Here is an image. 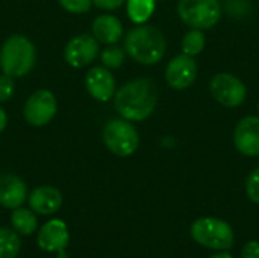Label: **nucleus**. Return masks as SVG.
I'll use <instances>...</instances> for the list:
<instances>
[{"label":"nucleus","mask_w":259,"mask_h":258,"mask_svg":"<svg viewBox=\"0 0 259 258\" xmlns=\"http://www.w3.org/2000/svg\"><path fill=\"white\" fill-rule=\"evenodd\" d=\"M158 102V88L152 79L140 78L134 79L115 93L114 105L117 113L132 122H141L147 119Z\"/></svg>","instance_id":"nucleus-1"},{"label":"nucleus","mask_w":259,"mask_h":258,"mask_svg":"<svg viewBox=\"0 0 259 258\" xmlns=\"http://www.w3.org/2000/svg\"><path fill=\"white\" fill-rule=\"evenodd\" d=\"M165 38L162 32L150 24H140L127 32L124 38V50L140 64L153 65L159 62L165 53Z\"/></svg>","instance_id":"nucleus-2"},{"label":"nucleus","mask_w":259,"mask_h":258,"mask_svg":"<svg viewBox=\"0 0 259 258\" xmlns=\"http://www.w3.org/2000/svg\"><path fill=\"white\" fill-rule=\"evenodd\" d=\"M35 46L24 35H11L0 49V68L11 78L29 75L35 67Z\"/></svg>","instance_id":"nucleus-3"},{"label":"nucleus","mask_w":259,"mask_h":258,"mask_svg":"<svg viewBox=\"0 0 259 258\" xmlns=\"http://www.w3.org/2000/svg\"><path fill=\"white\" fill-rule=\"evenodd\" d=\"M191 237L196 243L215 251H229L235 243L232 227L215 217H200L194 220L191 225Z\"/></svg>","instance_id":"nucleus-4"},{"label":"nucleus","mask_w":259,"mask_h":258,"mask_svg":"<svg viewBox=\"0 0 259 258\" xmlns=\"http://www.w3.org/2000/svg\"><path fill=\"white\" fill-rule=\"evenodd\" d=\"M178 12L182 21L193 29H211L222 17L219 0H179Z\"/></svg>","instance_id":"nucleus-5"},{"label":"nucleus","mask_w":259,"mask_h":258,"mask_svg":"<svg viewBox=\"0 0 259 258\" xmlns=\"http://www.w3.org/2000/svg\"><path fill=\"white\" fill-rule=\"evenodd\" d=\"M103 141L114 155L129 157L138 149L140 137L126 119H112L103 128Z\"/></svg>","instance_id":"nucleus-6"},{"label":"nucleus","mask_w":259,"mask_h":258,"mask_svg":"<svg viewBox=\"0 0 259 258\" xmlns=\"http://www.w3.org/2000/svg\"><path fill=\"white\" fill-rule=\"evenodd\" d=\"M58 102L52 91L49 90H36L32 93L23 108V116L30 126H46L56 116Z\"/></svg>","instance_id":"nucleus-7"},{"label":"nucleus","mask_w":259,"mask_h":258,"mask_svg":"<svg viewBox=\"0 0 259 258\" xmlns=\"http://www.w3.org/2000/svg\"><path fill=\"white\" fill-rule=\"evenodd\" d=\"M209 90L212 97L223 106L234 108L246 100V85L231 73H219L211 79Z\"/></svg>","instance_id":"nucleus-8"},{"label":"nucleus","mask_w":259,"mask_h":258,"mask_svg":"<svg viewBox=\"0 0 259 258\" xmlns=\"http://www.w3.org/2000/svg\"><path fill=\"white\" fill-rule=\"evenodd\" d=\"M99 53V41L96 36L91 35H77L71 38L64 50L65 61L74 67L82 68L88 64H91Z\"/></svg>","instance_id":"nucleus-9"},{"label":"nucleus","mask_w":259,"mask_h":258,"mask_svg":"<svg viewBox=\"0 0 259 258\" xmlns=\"http://www.w3.org/2000/svg\"><path fill=\"white\" fill-rule=\"evenodd\" d=\"M197 76V64L190 55H179L173 58L165 70V79L175 90L188 88Z\"/></svg>","instance_id":"nucleus-10"},{"label":"nucleus","mask_w":259,"mask_h":258,"mask_svg":"<svg viewBox=\"0 0 259 258\" xmlns=\"http://www.w3.org/2000/svg\"><path fill=\"white\" fill-rule=\"evenodd\" d=\"M234 143L246 157L259 155V117L249 116L238 122L234 131Z\"/></svg>","instance_id":"nucleus-11"},{"label":"nucleus","mask_w":259,"mask_h":258,"mask_svg":"<svg viewBox=\"0 0 259 258\" xmlns=\"http://www.w3.org/2000/svg\"><path fill=\"white\" fill-rule=\"evenodd\" d=\"M70 234L67 225L59 219H52L38 231V245L47 252H61L67 248Z\"/></svg>","instance_id":"nucleus-12"},{"label":"nucleus","mask_w":259,"mask_h":258,"mask_svg":"<svg viewBox=\"0 0 259 258\" xmlns=\"http://www.w3.org/2000/svg\"><path fill=\"white\" fill-rule=\"evenodd\" d=\"M85 87L91 97L106 102L115 93V79L108 67H93L85 76Z\"/></svg>","instance_id":"nucleus-13"},{"label":"nucleus","mask_w":259,"mask_h":258,"mask_svg":"<svg viewBox=\"0 0 259 258\" xmlns=\"http://www.w3.org/2000/svg\"><path fill=\"white\" fill-rule=\"evenodd\" d=\"M27 196L26 184L21 178L12 173L0 175V205L5 208H18Z\"/></svg>","instance_id":"nucleus-14"},{"label":"nucleus","mask_w":259,"mask_h":258,"mask_svg":"<svg viewBox=\"0 0 259 258\" xmlns=\"http://www.w3.org/2000/svg\"><path fill=\"white\" fill-rule=\"evenodd\" d=\"M30 210L36 214L46 216L56 213L62 205V195L56 187L52 186H41L36 187L29 196Z\"/></svg>","instance_id":"nucleus-15"},{"label":"nucleus","mask_w":259,"mask_h":258,"mask_svg":"<svg viewBox=\"0 0 259 258\" xmlns=\"http://www.w3.org/2000/svg\"><path fill=\"white\" fill-rule=\"evenodd\" d=\"M93 35L100 43L115 44L123 36V24L114 15L109 14L99 15L93 21Z\"/></svg>","instance_id":"nucleus-16"},{"label":"nucleus","mask_w":259,"mask_h":258,"mask_svg":"<svg viewBox=\"0 0 259 258\" xmlns=\"http://www.w3.org/2000/svg\"><path fill=\"white\" fill-rule=\"evenodd\" d=\"M11 224L14 227V230L21 234V236H30L32 233H35L38 220L35 216L33 210H27V208H15L12 216H11Z\"/></svg>","instance_id":"nucleus-17"},{"label":"nucleus","mask_w":259,"mask_h":258,"mask_svg":"<svg viewBox=\"0 0 259 258\" xmlns=\"http://www.w3.org/2000/svg\"><path fill=\"white\" fill-rule=\"evenodd\" d=\"M127 2V15L129 18L137 23H146L155 9V0H126Z\"/></svg>","instance_id":"nucleus-18"},{"label":"nucleus","mask_w":259,"mask_h":258,"mask_svg":"<svg viewBox=\"0 0 259 258\" xmlns=\"http://www.w3.org/2000/svg\"><path fill=\"white\" fill-rule=\"evenodd\" d=\"M21 242L17 231L0 228V258H15L18 255Z\"/></svg>","instance_id":"nucleus-19"},{"label":"nucleus","mask_w":259,"mask_h":258,"mask_svg":"<svg viewBox=\"0 0 259 258\" xmlns=\"http://www.w3.org/2000/svg\"><path fill=\"white\" fill-rule=\"evenodd\" d=\"M205 47V35L202 33L200 29H193L185 33L182 40V50L185 55L194 56L199 55Z\"/></svg>","instance_id":"nucleus-20"},{"label":"nucleus","mask_w":259,"mask_h":258,"mask_svg":"<svg viewBox=\"0 0 259 258\" xmlns=\"http://www.w3.org/2000/svg\"><path fill=\"white\" fill-rule=\"evenodd\" d=\"M102 62L105 67L108 68H118L123 61H124V50L118 46H111V47H106L103 52H102Z\"/></svg>","instance_id":"nucleus-21"},{"label":"nucleus","mask_w":259,"mask_h":258,"mask_svg":"<svg viewBox=\"0 0 259 258\" xmlns=\"http://www.w3.org/2000/svg\"><path fill=\"white\" fill-rule=\"evenodd\" d=\"M59 5L71 14H83L91 9L93 0H58Z\"/></svg>","instance_id":"nucleus-22"},{"label":"nucleus","mask_w":259,"mask_h":258,"mask_svg":"<svg viewBox=\"0 0 259 258\" xmlns=\"http://www.w3.org/2000/svg\"><path fill=\"white\" fill-rule=\"evenodd\" d=\"M246 193L252 202L259 204V167H256L249 175V178L246 181Z\"/></svg>","instance_id":"nucleus-23"},{"label":"nucleus","mask_w":259,"mask_h":258,"mask_svg":"<svg viewBox=\"0 0 259 258\" xmlns=\"http://www.w3.org/2000/svg\"><path fill=\"white\" fill-rule=\"evenodd\" d=\"M14 94V78L8 75H0V103L8 102Z\"/></svg>","instance_id":"nucleus-24"},{"label":"nucleus","mask_w":259,"mask_h":258,"mask_svg":"<svg viewBox=\"0 0 259 258\" xmlns=\"http://www.w3.org/2000/svg\"><path fill=\"white\" fill-rule=\"evenodd\" d=\"M241 257L243 258H259V242L256 240H250L244 245L243 251H241Z\"/></svg>","instance_id":"nucleus-25"},{"label":"nucleus","mask_w":259,"mask_h":258,"mask_svg":"<svg viewBox=\"0 0 259 258\" xmlns=\"http://www.w3.org/2000/svg\"><path fill=\"white\" fill-rule=\"evenodd\" d=\"M126 0H93V3L99 8V9H105V11H112L120 8Z\"/></svg>","instance_id":"nucleus-26"},{"label":"nucleus","mask_w":259,"mask_h":258,"mask_svg":"<svg viewBox=\"0 0 259 258\" xmlns=\"http://www.w3.org/2000/svg\"><path fill=\"white\" fill-rule=\"evenodd\" d=\"M6 125H8V116H6L5 109L0 106V132H3V131H5Z\"/></svg>","instance_id":"nucleus-27"},{"label":"nucleus","mask_w":259,"mask_h":258,"mask_svg":"<svg viewBox=\"0 0 259 258\" xmlns=\"http://www.w3.org/2000/svg\"><path fill=\"white\" fill-rule=\"evenodd\" d=\"M209 258H234V257H232V254H231V252H228V251H220V252H217V254L211 255Z\"/></svg>","instance_id":"nucleus-28"}]
</instances>
